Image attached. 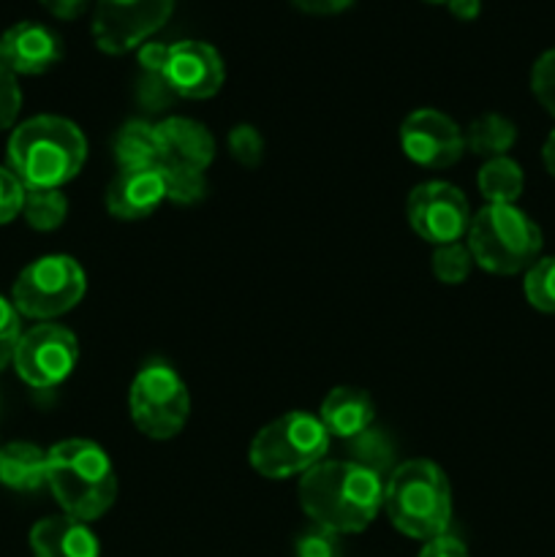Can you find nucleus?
I'll return each instance as SVG.
<instances>
[{"label": "nucleus", "instance_id": "1", "mask_svg": "<svg viewBox=\"0 0 555 557\" xmlns=\"http://www.w3.org/2000/svg\"><path fill=\"white\" fill-rule=\"evenodd\" d=\"M299 506L313 525L362 533L384 509V479L354 460H324L299 479Z\"/></svg>", "mask_w": 555, "mask_h": 557}, {"label": "nucleus", "instance_id": "2", "mask_svg": "<svg viewBox=\"0 0 555 557\" xmlns=\"http://www.w3.org/2000/svg\"><path fill=\"white\" fill-rule=\"evenodd\" d=\"M5 156L25 190H60L85 166L87 139L71 120L38 114L11 131Z\"/></svg>", "mask_w": 555, "mask_h": 557}, {"label": "nucleus", "instance_id": "3", "mask_svg": "<svg viewBox=\"0 0 555 557\" xmlns=\"http://www.w3.org/2000/svg\"><path fill=\"white\" fill-rule=\"evenodd\" d=\"M47 487L63 515L92 522L112 509L118 498V473L96 441L69 438L47 451Z\"/></svg>", "mask_w": 555, "mask_h": 557}, {"label": "nucleus", "instance_id": "4", "mask_svg": "<svg viewBox=\"0 0 555 557\" xmlns=\"http://www.w3.org/2000/svg\"><path fill=\"white\" fill-rule=\"evenodd\" d=\"M384 509L403 536L417 542L444 536L452 522L449 479L430 460L400 462L384 484Z\"/></svg>", "mask_w": 555, "mask_h": 557}, {"label": "nucleus", "instance_id": "5", "mask_svg": "<svg viewBox=\"0 0 555 557\" xmlns=\"http://www.w3.org/2000/svg\"><path fill=\"white\" fill-rule=\"evenodd\" d=\"M466 245L484 272L517 275L542 259V228L517 205H484L471 218Z\"/></svg>", "mask_w": 555, "mask_h": 557}, {"label": "nucleus", "instance_id": "6", "mask_svg": "<svg viewBox=\"0 0 555 557\" xmlns=\"http://www.w3.org/2000/svg\"><path fill=\"white\" fill-rule=\"evenodd\" d=\"M330 451V433L319 417L308 411H288L272 419L250 441L248 462L259 476L270 482L305 476L324 462Z\"/></svg>", "mask_w": 555, "mask_h": 557}, {"label": "nucleus", "instance_id": "7", "mask_svg": "<svg viewBox=\"0 0 555 557\" xmlns=\"http://www.w3.org/2000/svg\"><path fill=\"white\" fill-rule=\"evenodd\" d=\"M87 275L76 259L65 253H49L30 261L16 275L11 302L16 313L36 321L58 319L85 299Z\"/></svg>", "mask_w": 555, "mask_h": 557}, {"label": "nucleus", "instance_id": "8", "mask_svg": "<svg viewBox=\"0 0 555 557\" xmlns=\"http://www.w3.org/2000/svg\"><path fill=\"white\" fill-rule=\"evenodd\" d=\"M131 419L152 441H169L183 433L190 417V395L174 368L150 362L136 373L128 392Z\"/></svg>", "mask_w": 555, "mask_h": 557}, {"label": "nucleus", "instance_id": "9", "mask_svg": "<svg viewBox=\"0 0 555 557\" xmlns=\"http://www.w3.org/2000/svg\"><path fill=\"white\" fill-rule=\"evenodd\" d=\"M174 11V0H98L92 41L103 54H125L150 41Z\"/></svg>", "mask_w": 555, "mask_h": 557}, {"label": "nucleus", "instance_id": "10", "mask_svg": "<svg viewBox=\"0 0 555 557\" xmlns=\"http://www.w3.org/2000/svg\"><path fill=\"white\" fill-rule=\"evenodd\" d=\"M79 362V343L71 330L60 324H36L22 332L14 351V368L33 389L60 386Z\"/></svg>", "mask_w": 555, "mask_h": 557}, {"label": "nucleus", "instance_id": "11", "mask_svg": "<svg viewBox=\"0 0 555 557\" xmlns=\"http://www.w3.org/2000/svg\"><path fill=\"white\" fill-rule=\"evenodd\" d=\"M408 226L430 245L460 243L471 226V205L457 185L428 180L408 194Z\"/></svg>", "mask_w": 555, "mask_h": 557}, {"label": "nucleus", "instance_id": "12", "mask_svg": "<svg viewBox=\"0 0 555 557\" xmlns=\"http://www.w3.org/2000/svg\"><path fill=\"white\" fill-rule=\"evenodd\" d=\"M400 150L422 169H449L466 152V136L449 114L422 107L403 120Z\"/></svg>", "mask_w": 555, "mask_h": 557}, {"label": "nucleus", "instance_id": "13", "mask_svg": "<svg viewBox=\"0 0 555 557\" xmlns=\"http://www.w3.org/2000/svg\"><path fill=\"white\" fill-rule=\"evenodd\" d=\"M163 79L177 98L188 101H205L223 87L226 69L215 47L205 41H177L169 47Z\"/></svg>", "mask_w": 555, "mask_h": 557}, {"label": "nucleus", "instance_id": "14", "mask_svg": "<svg viewBox=\"0 0 555 557\" xmlns=\"http://www.w3.org/2000/svg\"><path fill=\"white\" fill-rule=\"evenodd\" d=\"M0 60L16 76H38L63 60V38L41 22H16L0 36Z\"/></svg>", "mask_w": 555, "mask_h": 557}, {"label": "nucleus", "instance_id": "15", "mask_svg": "<svg viewBox=\"0 0 555 557\" xmlns=\"http://www.w3.org/2000/svg\"><path fill=\"white\" fill-rule=\"evenodd\" d=\"M161 147V169L207 172L215 158V139L210 131L190 117H166L156 125Z\"/></svg>", "mask_w": 555, "mask_h": 557}, {"label": "nucleus", "instance_id": "16", "mask_svg": "<svg viewBox=\"0 0 555 557\" xmlns=\"http://www.w3.org/2000/svg\"><path fill=\"white\" fill-rule=\"evenodd\" d=\"M163 201L166 183L161 166L120 169L107 190V210L118 221H145Z\"/></svg>", "mask_w": 555, "mask_h": 557}, {"label": "nucleus", "instance_id": "17", "mask_svg": "<svg viewBox=\"0 0 555 557\" xmlns=\"http://www.w3.org/2000/svg\"><path fill=\"white\" fill-rule=\"evenodd\" d=\"M30 549L36 557H98L96 533L74 517H47L30 531Z\"/></svg>", "mask_w": 555, "mask_h": 557}, {"label": "nucleus", "instance_id": "18", "mask_svg": "<svg viewBox=\"0 0 555 557\" xmlns=\"http://www.w3.org/2000/svg\"><path fill=\"white\" fill-rule=\"evenodd\" d=\"M319 419L326 433H330V438L351 441L359 433L373 428L375 403L359 386H335L321 403Z\"/></svg>", "mask_w": 555, "mask_h": 557}, {"label": "nucleus", "instance_id": "19", "mask_svg": "<svg viewBox=\"0 0 555 557\" xmlns=\"http://www.w3.org/2000/svg\"><path fill=\"white\" fill-rule=\"evenodd\" d=\"M0 484L16 493H36L47 484V451L27 441L0 446Z\"/></svg>", "mask_w": 555, "mask_h": 557}, {"label": "nucleus", "instance_id": "20", "mask_svg": "<svg viewBox=\"0 0 555 557\" xmlns=\"http://www.w3.org/2000/svg\"><path fill=\"white\" fill-rule=\"evenodd\" d=\"M114 161L120 169H150L161 163L156 125L147 120H128L114 136Z\"/></svg>", "mask_w": 555, "mask_h": 557}, {"label": "nucleus", "instance_id": "21", "mask_svg": "<svg viewBox=\"0 0 555 557\" xmlns=\"http://www.w3.org/2000/svg\"><path fill=\"white\" fill-rule=\"evenodd\" d=\"M466 150L473 152V156H482V158H501L515 147L517 141V125L511 123L509 117L504 114H479L466 131Z\"/></svg>", "mask_w": 555, "mask_h": 557}, {"label": "nucleus", "instance_id": "22", "mask_svg": "<svg viewBox=\"0 0 555 557\" xmlns=\"http://www.w3.org/2000/svg\"><path fill=\"white\" fill-rule=\"evenodd\" d=\"M479 194L488 205H515L526 188V174L520 163L511 161L509 156L490 158L477 174Z\"/></svg>", "mask_w": 555, "mask_h": 557}, {"label": "nucleus", "instance_id": "23", "mask_svg": "<svg viewBox=\"0 0 555 557\" xmlns=\"http://www.w3.org/2000/svg\"><path fill=\"white\" fill-rule=\"evenodd\" d=\"M348 444H351V460L357 466L368 468V471L379 473L381 479L397 468L392 466L395 462V444H392L384 430L370 428L365 433H359L357 438L348 441Z\"/></svg>", "mask_w": 555, "mask_h": 557}, {"label": "nucleus", "instance_id": "24", "mask_svg": "<svg viewBox=\"0 0 555 557\" xmlns=\"http://www.w3.org/2000/svg\"><path fill=\"white\" fill-rule=\"evenodd\" d=\"M65 215H69V199L63 190H27L25 194L22 218L36 232H54L63 226Z\"/></svg>", "mask_w": 555, "mask_h": 557}, {"label": "nucleus", "instance_id": "25", "mask_svg": "<svg viewBox=\"0 0 555 557\" xmlns=\"http://www.w3.org/2000/svg\"><path fill=\"white\" fill-rule=\"evenodd\" d=\"M430 267H433V275L439 283H444V286H460L471 275L473 256L468 250V245L462 243L435 245Z\"/></svg>", "mask_w": 555, "mask_h": 557}, {"label": "nucleus", "instance_id": "26", "mask_svg": "<svg viewBox=\"0 0 555 557\" xmlns=\"http://www.w3.org/2000/svg\"><path fill=\"white\" fill-rule=\"evenodd\" d=\"M528 305L539 313L555 315V256H542L522 281Z\"/></svg>", "mask_w": 555, "mask_h": 557}, {"label": "nucleus", "instance_id": "27", "mask_svg": "<svg viewBox=\"0 0 555 557\" xmlns=\"http://www.w3.org/2000/svg\"><path fill=\"white\" fill-rule=\"evenodd\" d=\"M166 183V199L174 205H196L205 199V172H185V169H161Z\"/></svg>", "mask_w": 555, "mask_h": 557}, {"label": "nucleus", "instance_id": "28", "mask_svg": "<svg viewBox=\"0 0 555 557\" xmlns=\"http://www.w3.org/2000/svg\"><path fill=\"white\" fill-rule=\"evenodd\" d=\"M531 92L539 107L555 117V49H547L536 58L531 69Z\"/></svg>", "mask_w": 555, "mask_h": 557}, {"label": "nucleus", "instance_id": "29", "mask_svg": "<svg viewBox=\"0 0 555 557\" xmlns=\"http://www.w3.org/2000/svg\"><path fill=\"white\" fill-rule=\"evenodd\" d=\"M229 150H232L234 161L254 169L259 166L261 158H264V139H261V134L254 125H234V128L229 131Z\"/></svg>", "mask_w": 555, "mask_h": 557}, {"label": "nucleus", "instance_id": "30", "mask_svg": "<svg viewBox=\"0 0 555 557\" xmlns=\"http://www.w3.org/2000/svg\"><path fill=\"white\" fill-rule=\"evenodd\" d=\"M294 557H343L341 536L326 528L313 525L294 544Z\"/></svg>", "mask_w": 555, "mask_h": 557}, {"label": "nucleus", "instance_id": "31", "mask_svg": "<svg viewBox=\"0 0 555 557\" xmlns=\"http://www.w3.org/2000/svg\"><path fill=\"white\" fill-rule=\"evenodd\" d=\"M20 337H22L20 313H16L11 299L0 297V370L9 368V364L14 362V351Z\"/></svg>", "mask_w": 555, "mask_h": 557}, {"label": "nucleus", "instance_id": "32", "mask_svg": "<svg viewBox=\"0 0 555 557\" xmlns=\"http://www.w3.org/2000/svg\"><path fill=\"white\" fill-rule=\"evenodd\" d=\"M22 109V90L16 74L0 60V131L11 128L20 117Z\"/></svg>", "mask_w": 555, "mask_h": 557}, {"label": "nucleus", "instance_id": "33", "mask_svg": "<svg viewBox=\"0 0 555 557\" xmlns=\"http://www.w3.org/2000/svg\"><path fill=\"white\" fill-rule=\"evenodd\" d=\"M25 194V185L14 177V172L9 166H0V226L14 221L16 215H22Z\"/></svg>", "mask_w": 555, "mask_h": 557}, {"label": "nucleus", "instance_id": "34", "mask_svg": "<svg viewBox=\"0 0 555 557\" xmlns=\"http://www.w3.org/2000/svg\"><path fill=\"white\" fill-rule=\"evenodd\" d=\"M136 98H139L141 107H147L150 112H161L163 107L174 101V90L169 87V82L163 79V74H141L139 85H136Z\"/></svg>", "mask_w": 555, "mask_h": 557}, {"label": "nucleus", "instance_id": "35", "mask_svg": "<svg viewBox=\"0 0 555 557\" xmlns=\"http://www.w3.org/2000/svg\"><path fill=\"white\" fill-rule=\"evenodd\" d=\"M169 47H172V44H158V41L141 44L139 47L141 74H163L169 60Z\"/></svg>", "mask_w": 555, "mask_h": 557}, {"label": "nucleus", "instance_id": "36", "mask_svg": "<svg viewBox=\"0 0 555 557\" xmlns=\"http://www.w3.org/2000/svg\"><path fill=\"white\" fill-rule=\"evenodd\" d=\"M419 557H471V555H468L466 544H462L460 539L444 533V536H435L430 539V542H424Z\"/></svg>", "mask_w": 555, "mask_h": 557}, {"label": "nucleus", "instance_id": "37", "mask_svg": "<svg viewBox=\"0 0 555 557\" xmlns=\"http://www.w3.org/2000/svg\"><path fill=\"white\" fill-rule=\"evenodd\" d=\"M292 5L299 11V14L335 16L351 9L354 0H292Z\"/></svg>", "mask_w": 555, "mask_h": 557}, {"label": "nucleus", "instance_id": "38", "mask_svg": "<svg viewBox=\"0 0 555 557\" xmlns=\"http://www.w3.org/2000/svg\"><path fill=\"white\" fill-rule=\"evenodd\" d=\"M38 3H41L49 14L58 16V20L71 22V20H79V16L85 14L90 0H38Z\"/></svg>", "mask_w": 555, "mask_h": 557}, {"label": "nucleus", "instance_id": "39", "mask_svg": "<svg viewBox=\"0 0 555 557\" xmlns=\"http://www.w3.org/2000/svg\"><path fill=\"white\" fill-rule=\"evenodd\" d=\"M446 9L455 20L471 22L482 14V0H446Z\"/></svg>", "mask_w": 555, "mask_h": 557}, {"label": "nucleus", "instance_id": "40", "mask_svg": "<svg viewBox=\"0 0 555 557\" xmlns=\"http://www.w3.org/2000/svg\"><path fill=\"white\" fill-rule=\"evenodd\" d=\"M542 161H544V169H547V172L555 177V128L550 131V136H547V139H544Z\"/></svg>", "mask_w": 555, "mask_h": 557}, {"label": "nucleus", "instance_id": "41", "mask_svg": "<svg viewBox=\"0 0 555 557\" xmlns=\"http://www.w3.org/2000/svg\"><path fill=\"white\" fill-rule=\"evenodd\" d=\"M424 3H446V0H424Z\"/></svg>", "mask_w": 555, "mask_h": 557}]
</instances>
